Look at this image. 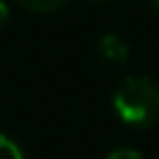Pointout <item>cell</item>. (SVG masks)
Masks as SVG:
<instances>
[{"instance_id":"obj_1","label":"cell","mask_w":159,"mask_h":159,"mask_svg":"<svg viewBox=\"0 0 159 159\" xmlns=\"http://www.w3.org/2000/svg\"><path fill=\"white\" fill-rule=\"evenodd\" d=\"M117 117L129 127H152L159 122V84L149 77H127L112 97Z\"/></svg>"},{"instance_id":"obj_2","label":"cell","mask_w":159,"mask_h":159,"mask_svg":"<svg viewBox=\"0 0 159 159\" xmlns=\"http://www.w3.org/2000/svg\"><path fill=\"white\" fill-rule=\"evenodd\" d=\"M99 57L109 65H124L129 57V45L119 35H104L99 40Z\"/></svg>"},{"instance_id":"obj_3","label":"cell","mask_w":159,"mask_h":159,"mask_svg":"<svg viewBox=\"0 0 159 159\" xmlns=\"http://www.w3.org/2000/svg\"><path fill=\"white\" fill-rule=\"evenodd\" d=\"M22 7H27V10H32V12H55V10H60L67 0H17Z\"/></svg>"},{"instance_id":"obj_4","label":"cell","mask_w":159,"mask_h":159,"mask_svg":"<svg viewBox=\"0 0 159 159\" xmlns=\"http://www.w3.org/2000/svg\"><path fill=\"white\" fill-rule=\"evenodd\" d=\"M0 159H25L22 149L5 134H0Z\"/></svg>"},{"instance_id":"obj_5","label":"cell","mask_w":159,"mask_h":159,"mask_svg":"<svg viewBox=\"0 0 159 159\" xmlns=\"http://www.w3.org/2000/svg\"><path fill=\"white\" fill-rule=\"evenodd\" d=\"M107 159H142V154L134 152V149H117V152H112Z\"/></svg>"},{"instance_id":"obj_6","label":"cell","mask_w":159,"mask_h":159,"mask_svg":"<svg viewBox=\"0 0 159 159\" xmlns=\"http://www.w3.org/2000/svg\"><path fill=\"white\" fill-rule=\"evenodd\" d=\"M5 20H7V5L0 0V27L5 25Z\"/></svg>"},{"instance_id":"obj_7","label":"cell","mask_w":159,"mask_h":159,"mask_svg":"<svg viewBox=\"0 0 159 159\" xmlns=\"http://www.w3.org/2000/svg\"><path fill=\"white\" fill-rule=\"evenodd\" d=\"M149 2H152V7H154V12L159 15V0H149Z\"/></svg>"},{"instance_id":"obj_8","label":"cell","mask_w":159,"mask_h":159,"mask_svg":"<svg viewBox=\"0 0 159 159\" xmlns=\"http://www.w3.org/2000/svg\"><path fill=\"white\" fill-rule=\"evenodd\" d=\"M157 55H159V42H157Z\"/></svg>"},{"instance_id":"obj_9","label":"cell","mask_w":159,"mask_h":159,"mask_svg":"<svg viewBox=\"0 0 159 159\" xmlns=\"http://www.w3.org/2000/svg\"><path fill=\"white\" fill-rule=\"evenodd\" d=\"M94 2H107V0H94Z\"/></svg>"}]
</instances>
